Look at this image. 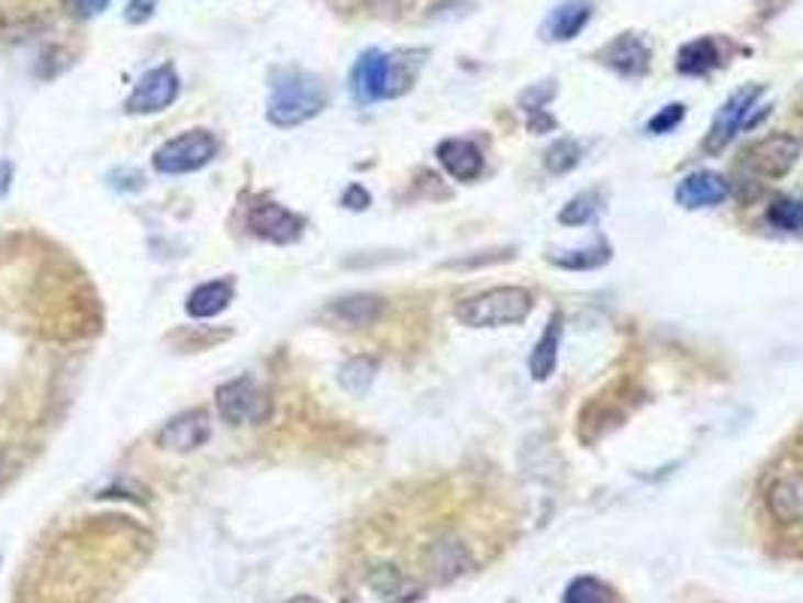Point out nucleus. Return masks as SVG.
<instances>
[{"label": "nucleus", "instance_id": "10", "mask_svg": "<svg viewBox=\"0 0 803 603\" xmlns=\"http://www.w3.org/2000/svg\"><path fill=\"white\" fill-rule=\"evenodd\" d=\"M732 197V185L720 176V172H713V169H695V172H689V176L677 185L673 190V200L680 209L685 212H701V209H716L722 202Z\"/></svg>", "mask_w": 803, "mask_h": 603}, {"label": "nucleus", "instance_id": "28", "mask_svg": "<svg viewBox=\"0 0 803 603\" xmlns=\"http://www.w3.org/2000/svg\"><path fill=\"white\" fill-rule=\"evenodd\" d=\"M683 119H685L683 103H668V107L659 109V112L647 121V133H653V136H665V133L677 131Z\"/></svg>", "mask_w": 803, "mask_h": 603}, {"label": "nucleus", "instance_id": "33", "mask_svg": "<svg viewBox=\"0 0 803 603\" xmlns=\"http://www.w3.org/2000/svg\"><path fill=\"white\" fill-rule=\"evenodd\" d=\"M67 7H70L76 19H94V15L107 10L109 0H67Z\"/></svg>", "mask_w": 803, "mask_h": 603}, {"label": "nucleus", "instance_id": "30", "mask_svg": "<svg viewBox=\"0 0 803 603\" xmlns=\"http://www.w3.org/2000/svg\"><path fill=\"white\" fill-rule=\"evenodd\" d=\"M516 250L514 248H502V250H483L478 257H459V260H447L444 263V269H475V266H487V263H504V260H514Z\"/></svg>", "mask_w": 803, "mask_h": 603}, {"label": "nucleus", "instance_id": "24", "mask_svg": "<svg viewBox=\"0 0 803 603\" xmlns=\"http://www.w3.org/2000/svg\"><path fill=\"white\" fill-rule=\"evenodd\" d=\"M601 209H604V193H601L599 188L583 190V193H577V197H571V200L565 202L562 212H559V224L587 226L599 217Z\"/></svg>", "mask_w": 803, "mask_h": 603}, {"label": "nucleus", "instance_id": "1", "mask_svg": "<svg viewBox=\"0 0 803 603\" xmlns=\"http://www.w3.org/2000/svg\"><path fill=\"white\" fill-rule=\"evenodd\" d=\"M326 107V88L317 76L302 70H278L266 103V119L276 127H300Z\"/></svg>", "mask_w": 803, "mask_h": 603}, {"label": "nucleus", "instance_id": "5", "mask_svg": "<svg viewBox=\"0 0 803 603\" xmlns=\"http://www.w3.org/2000/svg\"><path fill=\"white\" fill-rule=\"evenodd\" d=\"M803 143L792 133H770L765 139H758L756 145H749L744 152V166L758 178H770V181H780L794 169V164L801 160Z\"/></svg>", "mask_w": 803, "mask_h": 603}, {"label": "nucleus", "instance_id": "9", "mask_svg": "<svg viewBox=\"0 0 803 603\" xmlns=\"http://www.w3.org/2000/svg\"><path fill=\"white\" fill-rule=\"evenodd\" d=\"M649 58H653L649 40L644 34H635V31L620 34L599 52L601 64L607 70L616 72V76H623V79H640V76H647Z\"/></svg>", "mask_w": 803, "mask_h": 603}, {"label": "nucleus", "instance_id": "35", "mask_svg": "<svg viewBox=\"0 0 803 603\" xmlns=\"http://www.w3.org/2000/svg\"><path fill=\"white\" fill-rule=\"evenodd\" d=\"M366 7H369L375 15L393 19V15H399V10H402V0H366Z\"/></svg>", "mask_w": 803, "mask_h": 603}, {"label": "nucleus", "instance_id": "17", "mask_svg": "<svg viewBox=\"0 0 803 603\" xmlns=\"http://www.w3.org/2000/svg\"><path fill=\"white\" fill-rule=\"evenodd\" d=\"M468 565H471V558H468L466 544L456 540V537H438L426 549V568L438 582H450L456 577H462Z\"/></svg>", "mask_w": 803, "mask_h": 603}, {"label": "nucleus", "instance_id": "19", "mask_svg": "<svg viewBox=\"0 0 803 603\" xmlns=\"http://www.w3.org/2000/svg\"><path fill=\"white\" fill-rule=\"evenodd\" d=\"M387 302L375 293H357V297H345L338 299L336 305L330 308V314L336 320H342L345 326L350 330H363V326H372L378 320L384 317Z\"/></svg>", "mask_w": 803, "mask_h": 603}, {"label": "nucleus", "instance_id": "2", "mask_svg": "<svg viewBox=\"0 0 803 603\" xmlns=\"http://www.w3.org/2000/svg\"><path fill=\"white\" fill-rule=\"evenodd\" d=\"M535 297L526 287H492L478 297L462 299L456 305V320L468 330H499V326H516L532 314Z\"/></svg>", "mask_w": 803, "mask_h": 603}, {"label": "nucleus", "instance_id": "23", "mask_svg": "<svg viewBox=\"0 0 803 603\" xmlns=\"http://www.w3.org/2000/svg\"><path fill=\"white\" fill-rule=\"evenodd\" d=\"M378 378V359L375 356H354L338 368V387L350 395H366Z\"/></svg>", "mask_w": 803, "mask_h": 603}, {"label": "nucleus", "instance_id": "6", "mask_svg": "<svg viewBox=\"0 0 803 603\" xmlns=\"http://www.w3.org/2000/svg\"><path fill=\"white\" fill-rule=\"evenodd\" d=\"M215 404H218V416H221L227 426L264 423L266 414H269V402H266L264 390H260L252 378L221 383L215 392Z\"/></svg>", "mask_w": 803, "mask_h": 603}, {"label": "nucleus", "instance_id": "22", "mask_svg": "<svg viewBox=\"0 0 803 603\" xmlns=\"http://www.w3.org/2000/svg\"><path fill=\"white\" fill-rule=\"evenodd\" d=\"M230 302H233V284L230 281H205L193 290L188 297V305L185 311L197 320L215 317L221 311H227Z\"/></svg>", "mask_w": 803, "mask_h": 603}, {"label": "nucleus", "instance_id": "4", "mask_svg": "<svg viewBox=\"0 0 803 603\" xmlns=\"http://www.w3.org/2000/svg\"><path fill=\"white\" fill-rule=\"evenodd\" d=\"M761 94H765V85H744V88H737V91L722 103L720 112H716L713 127H710L707 139H704V152L722 154L734 143L737 133L756 127L752 109H756V103L761 100Z\"/></svg>", "mask_w": 803, "mask_h": 603}, {"label": "nucleus", "instance_id": "20", "mask_svg": "<svg viewBox=\"0 0 803 603\" xmlns=\"http://www.w3.org/2000/svg\"><path fill=\"white\" fill-rule=\"evenodd\" d=\"M369 585L375 589V594L381 598L384 603H414L423 598L420 585L414 580H408L405 573L393 565H381L369 573Z\"/></svg>", "mask_w": 803, "mask_h": 603}, {"label": "nucleus", "instance_id": "13", "mask_svg": "<svg viewBox=\"0 0 803 603\" xmlns=\"http://www.w3.org/2000/svg\"><path fill=\"white\" fill-rule=\"evenodd\" d=\"M768 513L780 525H801L803 522V471L782 473L768 489Z\"/></svg>", "mask_w": 803, "mask_h": 603}, {"label": "nucleus", "instance_id": "31", "mask_svg": "<svg viewBox=\"0 0 803 603\" xmlns=\"http://www.w3.org/2000/svg\"><path fill=\"white\" fill-rule=\"evenodd\" d=\"M342 205L350 209V212H366V209L372 205V193L363 188V185H350V188L345 190V197H342Z\"/></svg>", "mask_w": 803, "mask_h": 603}, {"label": "nucleus", "instance_id": "11", "mask_svg": "<svg viewBox=\"0 0 803 603\" xmlns=\"http://www.w3.org/2000/svg\"><path fill=\"white\" fill-rule=\"evenodd\" d=\"M248 230L257 238H266L272 245H290L302 236L305 221L278 202H260L248 212Z\"/></svg>", "mask_w": 803, "mask_h": 603}, {"label": "nucleus", "instance_id": "7", "mask_svg": "<svg viewBox=\"0 0 803 603\" xmlns=\"http://www.w3.org/2000/svg\"><path fill=\"white\" fill-rule=\"evenodd\" d=\"M350 94L357 103L369 107L393 97V55L381 48H366L350 70Z\"/></svg>", "mask_w": 803, "mask_h": 603}, {"label": "nucleus", "instance_id": "8", "mask_svg": "<svg viewBox=\"0 0 803 603\" xmlns=\"http://www.w3.org/2000/svg\"><path fill=\"white\" fill-rule=\"evenodd\" d=\"M181 91V79L179 72L172 64H160L155 70H148L140 79V82L133 85L131 97H127V103L124 109L131 112V115H152V112H160V109H167L176 103V97Z\"/></svg>", "mask_w": 803, "mask_h": 603}, {"label": "nucleus", "instance_id": "29", "mask_svg": "<svg viewBox=\"0 0 803 603\" xmlns=\"http://www.w3.org/2000/svg\"><path fill=\"white\" fill-rule=\"evenodd\" d=\"M553 97H556V82H553V79L528 85L526 91L520 94V109H526V115L528 112H538V109H547V103H550Z\"/></svg>", "mask_w": 803, "mask_h": 603}, {"label": "nucleus", "instance_id": "21", "mask_svg": "<svg viewBox=\"0 0 803 603\" xmlns=\"http://www.w3.org/2000/svg\"><path fill=\"white\" fill-rule=\"evenodd\" d=\"M613 257V248L599 238L595 245L589 248H571V250H550L547 254V263L556 266V269H565V272H592V269H601L607 266Z\"/></svg>", "mask_w": 803, "mask_h": 603}, {"label": "nucleus", "instance_id": "14", "mask_svg": "<svg viewBox=\"0 0 803 603\" xmlns=\"http://www.w3.org/2000/svg\"><path fill=\"white\" fill-rule=\"evenodd\" d=\"M562 314L553 311L547 326L540 332V338L532 347V354H528V375H532V380H538V383H544V380H550L556 375L559 350H562Z\"/></svg>", "mask_w": 803, "mask_h": 603}, {"label": "nucleus", "instance_id": "3", "mask_svg": "<svg viewBox=\"0 0 803 603\" xmlns=\"http://www.w3.org/2000/svg\"><path fill=\"white\" fill-rule=\"evenodd\" d=\"M218 139L209 131L179 133L155 152V169L160 176H188L215 160Z\"/></svg>", "mask_w": 803, "mask_h": 603}, {"label": "nucleus", "instance_id": "32", "mask_svg": "<svg viewBox=\"0 0 803 603\" xmlns=\"http://www.w3.org/2000/svg\"><path fill=\"white\" fill-rule=\"evenodd\" d=\"M157 10V0H131L127 7H124V19L131 24H143L148 22Z\"/></svg>", "mask_w": 803, "mask_h": 603}, {"label": "nucleus", "instance_id": "37", "mask_svg": "<svg viewBox=\"0 0 803 603\" xmlns=\"http://www.w3.org/2000/svg\"><path fill=\"white\" fill-rule=\"evenodd\" d=\"M285 603H324V601H321V598H312V594H293V598Z\"/></svg>", "mask_w": 803, "mask_h": 603}, {"label": "nucleus", "instance_id": "36", "mask_svg": "<svg viewBox=\"0 0 803 603\" xmlns=\"http://www.w3.org/2000/svg\"><path fill=\"white\" fill-rule=\"evenodd\" d=\"M10 185H12V164L10 160H0V200L7 197Z\"/></svg>", "mask_w": 803, "mask_h": 603}, {"label": "nucleus", "instance_id": "12", "mask_svg": "<svg viewBox=\"0 0 803 603\" xmlns=\"http://www.w3.org/2000/svg\"><path fill=\"white\" fill-rule=\"evenodd\" d=\"M212 435V423H209V414L205 411H188V414H179L176 420H169L167 426L160 428L157 435V444L164 450L172 453H193L203 447L205 440Z\"/></svg>", "mask_w": 803, "mask_h": 603}, {"label": "nucleus", "instance_id": "25", "mask_svg": "<svg viewBox=\"0 0 803 603\" xmlns=\"http://www.w3.org/2000/svg\"><path fill=\"white\" fill-rule=\"evenodd\" d=\"M580 160H583V145L577 143V139H571V136L556 139V143L544 152V157H540V164H544V169H547L550 176H565V172H571V169L580 166Z\"/></svg>", "mask_w": 803, "mask_h": 603}, {"label": "nucleus", "instance_id": "16", "mask_svg": "<svg viewBox=\"0 0 803 603\" xmlns=\"http://www.w3.org/2000/svg\"><path fill=\"white\" fill-rule=\"evenodd\" d=\"M592 22V0H565L547 15L544 22V40L550 43H571L580 31Z\"/></svg>", "mask_w": 803, "mask_h": 603}, {"label": "nucleus", "instance_id": "18", "mask_svg": "<svg viewBox=\"0 0 803 603\" xmlns=\"http://www.w3.org/2000/svg\"><path fill=\"white\" fill-rule=\"evenodd\" d=\"M722 64L725 58H722L716 36H698L677 52V72H683V76H707V72L720 70Z\"/></svg>", "mask_w": 803, "mask_h": 603}, {"label": "nucleus", "instance_id": "15", "mask_svg": "<svg viewBox=\"0 0 803 603\" xmlns=\"http://www.w3.org/2000/svg\"><path fill=\"white\" fill-rule=\"evenodd\" d=\"M438 164L444 166V172L456 181H475L483 172V154L471 139H444L435 148Z\"/></svg>", "mask_w": 803, "mask_h": 603}, {"label": "nucleus", "instance_id": "27", "mask_svg": "<svg viewBox=\"0 0 803 603\" xmlns=\"http://www.w3.org/2000/svg\"><path fill=\"white\" fill-rule=\"evenodd\" d=\"M562 603H611V589L595 577H577L568 582Z\"/></svg>", "mask_w": 803, "mask_h": 603}, {"label": "nucleus", "instance_id": "34", "mask_svg": "<svg viewBox=\"0 0 803 603\" xmlns=\"http://www.w3.org/2000/svg\"><path fill=\"white\" fill-rule=\"evenodd\" d=\"M553 131H556V119H553V115H547V109L528 112V133L540 136V133H553Z\"/></svg>", "mask_w": 803, "mask_h": 603}, {"label": "nucleus", "instance_id": "26", "mask_svg": "<svg viewBox=\"0 0 803 603\" xmlns=\"http://www.w3.org/2000/svg\"><path fill=\"white\" fill-rule=\"evenodd\" d=\"M768 221L785 233H803V200H794V197L773 200L768 209Z\"/></svg>", "mask_w": 803, "mask_h": 603}]
</instances>
